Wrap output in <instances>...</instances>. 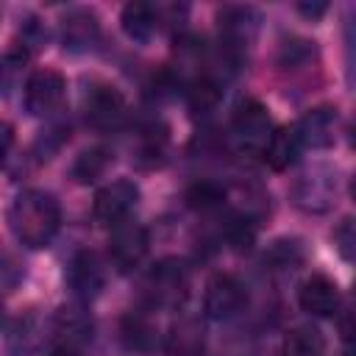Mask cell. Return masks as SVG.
Returning a JSON list of instances; mask_svg holds the SVG:
<instances>
[{"label": "cell", "mask_w": 356, "mask_h": 356, "mask_svg": "<svg viewBox=\"0 0 356 356\" xmlns=\"http://www.w3.org/2000/svg\"><path fill=\"white\" fill-rule=\"evenodd\" d=\"M61 225L58 200L44 189H25L11 200L8 209V228L19 245L39 250L53 242Z\"/></svg>", "instance_id": "6da1fadb"}, {"label": "cell", "mask_w": 356, "mask_h": 356, "mask_svg": "<svg viewBox=\"0 0 356 356\" xmlns=\"http://www.w3.org/2000/svg\"><path fill=\"white\" fill-rule=\"evenodd\" d=\"M231 134H234V145L239 153L245 156H261L264 145L273 134V120L264 108V103L248 97L236 106L234 111V122H231Z\"/></svg>", "instance_id": "7a4b0ae2"}, {"label": "cell", "mask_w": 356, "mask_h": 356, "mask_svg": "<svg viewBox=\"0 0 356 356\" xmlns=\"http://www.w3.org/2000/svg\"><path fill=\"white\" fill-rule=\"evenodd\" d=\"M248 306V289L245 284L231 273H217L206 284L203 309L211 320H231Z\"/></svg>", "instance_id": "3957f363"}, {"label": "cell", "mask_w": 356, "mask_h": 356, "mask_svg": "<svg viewBox=\"0 0 356 356\" xmlns=\"http://www.w3.org/2000/svg\"><path fill=\"white\" fill-rule=\"evenodd\" d=\"M147 289L153 303L159 306H178L189 289V270L181 259H161L147 273Z\"/></svg>", "instance_id": "277c9868"}, {"label": "cell", "mask_w": 356, "mask_h": 356, "mask_svg": "<svg viewBox=\"0 0 356 356\" xmlns=\"http://www.w3.org/2000/svg\"><path fill=\"white\" fill-rule=\"evenodd\" d=\"M136 203H139V186L134 181H128V178H120V181H111L103 189H97L92 211H95L97 222L114 228L117 222L128 220V214L134 211Z\"/></svg>", "instance_id": "5b68a950"}, {"label": "cell", "mask_w": 356, "mask_h": 356, "mask_svg": "<svg viewBox=\"0 0 356 356\" xmlns=\"http://www.w3.org/2000/svg\"><path fill=\"white\" fill-rule=\"evenodd\" d=\"M147 253V231L136 220H122L111 228L108 256L120 273H131Z\"/></svg>", "instance_id": "8992f818"}, {"label": "cell", "mask_w": 356, "mask_h": 356, "mask_svg": "<svg viewBox=\"0 0 356 356\" xmlns=\"http://www.w3.org/2000/svg\"><path fill=\"white\" fill-rule=\"evenodd\" d=\"M83 111L95 128H114L125 117V97L106 81H92L83 92Z\"/></svg>", "instance_id": "52a82bcc"}, {"label": "cell", "mask_w": 356, "mask_h": 356, "mask_svg": "<svg viewBox=\"0 0 356 356\" xmlns=\"http://www.w3.org/2000/svg\"><path fill=\"white\" fill-rule=\"evenodd\" d=\"M67 92V81L61 72L56 70H36L31 72L28 83H25V108L33 117H47L53 114Z\"/></svg>", "instance_id": "ba28073f"}, {"label": "cell", "mask_w": 356, "mask_h": 356, "mask_svg": "<svg viewBox=\"0 0 356 356\" xmlns=\"http://www.w3.org/2000/svg\"><path fill=\"white\" fill-rule=\"evenodd\" d=\"M298 303L306 314L312 317H334L339 303H342V292L339 284L323 273H312L300 286H298Z\"/></svg>", "instance_id": "9c48e42d"}, {"label": "cell", "mask_w": 356, "mask_h": 356, "mask_svg": "<svg viewBox=\"0 0 356 356\" xmlns=\"http://www.w3.org/2000/svg\"><path fill=\"white\" fill-rule=\"evenodd\" d=\"M337 108L334 106H317V108H309L300 122L295 125L298 136H300V145L303 147H314V150H323V147H331L334 145V136H337Z\"/></svg>", "instance_id": "30bf717a"}, {"label": "cell", "mask_w": 356, "mask_h": 356, "mask_svg": "<svg viewBox=\"0 0 356 356\" xmlns=\"http://www.w3.org/2000/svg\"><path fill=\"white\" fill-rule=\"evenodd\" d=\"M67 281L81 300H92L106 284V273H103L100 259L92 250L75 253V259L70 261V270H67Z\"/></svg>", "instance_id": "8fae6325"}, {"label": "cell", "mask_w": 356, "mask_h": 356, "mask_svg": "<svg viewBox=\"0 0 356 356\" xmlns=\"http://www.w3.org/2000/svg\"><path fill=\"white\" fill-rule=\"evenodd\" d=\"M256 28H259V14L253 8L231 6V8L220 11V36H222L225 50H231V53H239L242 47H248Z\"/></svg>", "instance_id": "7c38bea8"}, {"label": "cell", "mask_w": 356, "mask_h": 356, "mask_svg": "<svg viewBox=\"0 0 356 356\" xmlns=\"http://www.w3.org/2000/svg\"><path fill=\"white\" fill-rule=\"evenodd\" d=\"M97 33H100V22H97V14L89 8H72L61 19V42L72 53H83L95 47Z\"/></svg>", "instance_id": "4fadbf2b"}, {"label": "cell", "mask_w": 356, "mask_h": 356, "mask_svg": "<svg viewBox=\"0 0 356 356\" xmlns=\"http://www.w3.org/2000/svg\"><path fill=\"white\" fill-rule=\"evenodd\" d=\"M164 350L170 356H203L206 353V331L197 317H181L170 325L164 337Z\"/></svg>", "instance_id": "5bb4252c"}, {"label": "cell", "mask_w": 356, "mask_h": 356, "mask_svg": "<svg viewBox=\"0 0 356 356\" xmlns=\"http://www.w3.org/2000/svg\"><path fill=\"white\" fill-rule=\"evenodd\" d=\"M300 150H303V145H300V136H298L295 125H281V128H275V131L270 134V139H267L261 156H264V161H267L275 172H284V170H289V167L298 161Z\"/></svg>", "instance_id": "9a60e30c"}, {"label": "cell", "mask_w": 356, "mask_h": 356, "mask_svg": "<svg viewBox=\"0 0 356 356\" xmlns=\"http://www.w3.org/2000/svg\"><path fill=\"white\" fill-rule=\"evenodd\" d=\"M120 22H122V31L128 39L145 44L156 36V28H159V8L150 6V3H128L120 14Z\"/></svg>", "instance_id": "2e32d148"}, {"label": "cell", "mask_w": 356, "mask_h": 356, "mask_svg": "<svg viewBox=\"0 0 356 356\" xmlns=\"http://www.w3.org/2000/svg\"><path fill=\"white\" fill-rule=\"evenodd\" d=\"M295 203L306 211H325L334 203V178L303 175L295 186Z\"/></svg>", "instance_id": "e0dca14e"}, {"label": "cell", "mask_w": 356, "mask_h": 356, "mask_svg": "<svg viewBox=\"0 0 356 356\" xmlns=\"http://www.w3.org/2000/svg\"><path fill=\"white\" fill-rule=\"evenodd\" d=\"M323 350H325V337L312 323L289 328L281 339V356H323Z\"/></svg>", "instance_id": "ac0fdd59"}, {"label": "cell", "mask_w": 356, "mask_h": 356, "mask_svg": "<svg viewBox=\"0 0 356 356\" xmlns=\"http://www.w3.org/2000/svg\"><path fill=\"white\" fill-rule=\"evenodd\" d=\"M92 317L83 306H61L56 312V331L67 337V345H78V342H86L92 339Z\"/></svg>", "instance_id": "d6986e66"}, {"label": "cell", "mask_w": 356, "mask_h": 356, "mask_svg": "<svg viewBox=\"0 0 356 356\" xmlns=\"http://www.w3.org/2000/svg\"><path fill=\"white\" fill-rule=\"evenodd\" d=\"M108 161H111V150H106V147H100V145L86 147V150H81L78 159L72 161V178L81 181V184H89V181H95V178H100V175L106 172Z\"/></svg>", "instance_id": "ffe728a7"}, {"label": "cell", "mask_w": 356, "mask_h": 356, "mask_svg": "<svg viewBox=\"0 0 356 356\" xmlns=\"http://www.w3.org/2000/svg\"><path fill=\"white\" fill-rule=\"evenodd\" d=\"M222 92H220V83L211 81V78H197L186 86V103L195 114H211L220 103Z\"/></svg>", "instance_id": "44dd1931"}, {"label": "cell", "mask_w": 356, "mask_h": 356, "mask_svg": "<svg viewBox=\"0 0 356 356\" xmlns=\"http://www.w3.org/2000/svg\"><path fill=\"white\" fill-rule=\"evenodd\" d=\"M122 339H125V345L134 348V350H153L159 334H156V328H153V323H150L147 317H142V314H128L125 323H122Z\"/></svg>", "instance_id": "7402d4cb"}, {"label": "cell", "mask_w": 356, "mask_h": 356, "mask_svg": "<svg viewBox=\"0 0 356 356\" xmlns=\"http://www.w3.org/2000/svg\"><path fill=\"white\" fill-rule=\"evenodd\" d=\"M264 261H270L275 270H292L303 261V245L298 239H275L270 245Z\"/></svg>", "instance_id": "603a6c76"}, {"label": "cell", "mask_w": 356, "mask_h": 356, "mask_svg": "<svg viewBox=\"0 0 356 356\" xmlns=\"http://www.w3.org/2000/svg\"><path fill=\"white\" fill-rule=\"evenodd\" d=\"M39 337H36V317H19L17 325L11 328V337H8V345H11V353L14 356H28L33 348H36Z\"/></svg>", "instance_id": "cb8c5ba5"}, {"label": "cell", "mask_w": 356, "mask_h": 356, "mask_svg": "<svg viewBox=\"0 0 356 356\" xmlns=\"http://www.w3.org/2000/svg\"><path fill=\"white\" fill-rule=\"evenodd\" d=\"M222 200H225V186H220L214 181H197L186 192V203L192 209H214Z\"/></svg>", "instance_id": "d4e9b609"}, {"label": "cell", "mask_w": 356, "mask_h": 356, "mask_svg": "<svg viewBox=\"0 0 356 356\" xmlns=\"http://www.w3.org/2000/svg\"><path fill=\"white\" fill-rule=\"evenodd\" d=\"M25 58H28V56H25L22 50H11V53L0 56V95H8V89H11L14 81H17V70H19V64H22Z\"/></svg>", "instance_id": "484cf974"}, {"label": "cell", "mask_w": 356, "mask_h": 356, "mask_svg": "<svg viewBox=\"0 0 356 356\" xmlns=\"http://www.w3.org/2000/svg\"><path fill=\"white\" fill-rule=\"evenodd\" d=\"M334 245L339 250V256L345 261L353 259V248H356V231H353V217H345L337 228H334Z\"/></svg>", "instance_id": "4316f807"}, {"label": "cell", "mask_w": 356, "mask_h": 356, "mask_svg": "<svg viewBox=\"0 0 356 356\" xmlns=\"http://www.w3.org/2000/svg\"><path fill=\"white\" fill-rule=\"evenodd\" d=\"M11 142H14V128L3 122V125H0V164L6 161V153H8Z\"/></svg>", "instance_id": "83f0119b"}, {"label": "cell", "mask_w": 356, "mask_h": 356, "mask_svg": "<svg viewBox=\"0 0 356 356\" xmlns=\"http://www.w3.org/2000/svg\"><path fill=\"white\" fill-rule=\"evenodd\" d=\"M325 8H328L325 3H312V6H309V3H298V11L306 14V17H312V19L320 17V14H325Z\"/></svg>", "instance_id": "f1b7e54d"}, {"label": "cell", "mask_w": 356, "mask_h": 356, "mask_svg": "<svg viewBox=\"0 0 356 356\" xmlns=\"http://www.w3.org/2000/svg\"><path fill=\"white\" fill-rule=\"evenodd\" d=\"M50 356H81V350H78V348H72V345H58Z\"/></svg>", "instance_id": "f546056e"}, {"label": "cell", "mask_w": 356, "mask_h": 356, "mask_svg": "<svg viewBox=\"0 0 356 356\" xmlns=\"http://www.w3.org/2000/svg\"><path fill=\"white\" fill-rule=\"evenodd\" d=\"M345 356H350V353H345Z\"/></svg>", "instance_id": "4dcf8cb0"}]
</instances>
